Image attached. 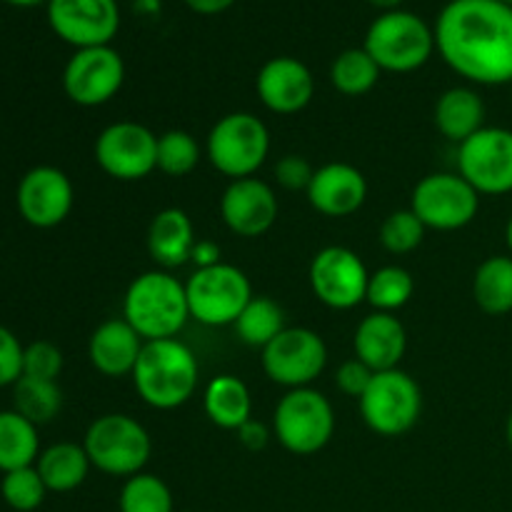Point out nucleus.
Instances as JSON below:
<instances>
[{"label": "nucleus", "mask_w": 512, "mask_h": 512, "mask_svg": "<svg viewBox=\"0 0 512 512\" xmlns=\"http://www.w3.org/2000/svg\"><path fill=\"white\" fill-rule=\"evenodd\" d=\"M410 210L428 230L453 233L478 218L480 193L460 173H430L413 188Z\"/></svg>", "instance_id": "10"}, {"label": "nucleus", "mask_w": 512, "mask_h": 512, "mask_svg": "<svg viewBox=\"0 0 512 512\" xmlns=\"http://www.w3.org/2000/svg\"><path fill=\"white\" fill-rule=\"evenodd\" d=\"M63 353L58 345L48 343V340H35V343L25 345L23 353V375L38 380H58L63 373Z\"/></svg>", "instance_id": "37"}, {"label": "nucleus", "mask_w": 512, "mask_h": 512, "mask_svg": "<svg viewBox=\"0 0 512 512\" xmlns=\"http://www.w3.org/2000/svg\"><path fill=\"white\" fill-rule=\"evenodd\" d=\"M505 440H508V445L512 450V413L508 415V423H505Z\"/></svg>", "instance_id": "48"}, {"label": "nucleus", "mask_w": 512, "mask_h": 512, "mask_svg": "<svg viewBox=\"0 0 512 512\" xmlns=\"http://www.w3.org/2000/svg\"><path fill=\"white\" fill-rule=\"evenodd\" d=\"M360 418L380 438H400L418 425L423 413V390L405 370L375 373L373 383L358 400Z\"/></svg>", "instance_id": "8"}, {"label": "nucleus", "mask_w": 512, "mask_h": 512, "mask_svg": "<svg viewBox=\"0 0 512 512\" xmlns=\"http://www.w3.org/2000/svg\"><path fill=\"white\" fill-rule=\"evenodd\" d=\"M145 340L135 333L125 318H110L93 330L88 340L90 365L105 378L133 375L135 363L143 353Z\"/></svg>", "instance_id": "22"}, {"label": "nucleus", "mask_w": 512, "mask_h": 512, "mask_svg": "<svg viewBox=\"0 0 512 512\" xmlns=\"http://www.w3.org/2000/svg\"><path fill=\"white\" fill-rule=\"evenodd\" d=\"M313 295L330 310H353L368 298L370 273L363 258L343 245H328L310 260Z\"/></svg>", "instance_id": "14"}, {"label": "nucleus", "mask_w": 512, "mask_h": 512, "mask_svg": "<svg viewBox=\"0 0 512 512\" xmlns=\"http://www.w3.org/2000/svg\"><path fill=\"white\" fill-rule=\"evenodd\" d=\"M95 163L120 183L145 180L158 170V135L135 120H118L95 138Z\"/></svg>", "instance_id": "11"}, {"label": "nucleus", "mask_w": 512, "mask_h": 512, "mask_svg": "<svg viewBox=\"0 0 512 512\" xmlns=\"http://www.w3.org/2000/svg\"><path fill=\"white\" fill-rule=\"evenodd\" d=\"M90 465L110 478H133L145 473L153 440L143 423L125 413H108L88 425L83 438Z\"/></svg>", "instance_id": "5"}, {"label": "nucleus", "mask_w": 512, "mask_h": 512, "mask_svg": "<svg viewBox=\"0 0 512 512\" xmlns=\"http://www.w3.org/2000/svg\"><path fill=\"white\" fill-rule=\"evenodd\" d=\"M333 403L315 388L288 390L273 413V438L293 455H315L333 440Z\"/></svg>", "instance_id": "7"}, {"label": "nucleus", "mask_w": 512, "mask_h": 512, "mask_svg": "<svg viewBox=\"0 0 512 512\" xmlns=\"http://www.w3.org/2000/svg\"><path fill=\"white\" fill-rule=\"evenodd\" d=\"M195 240L198 238H195L190 215L180 208H165L150 220L145 245H148V255L160 270H173L190 263Z\"/></svg>", "instance_id": "23"}, {"label": "nucleus", "mask_w": 512, "mask_h": 512, "mask_svg": "<svg viewBox=\"0 0 512 512\" xmlns=\"http://www.w3.org/2000/svg\"><path fill=\"white\" fill-rule=\"evenodd\" d=\"M75 203V190L68 175L55 165H35L20 178L15 205L20 218L38 230L65 223Z\"/></svg>", "instance_id": "17"}, {"label": "nucleus", "mask_w": 512, "mask_h": 512, "mask_svg": "<svg viewBox=\"0 0 512 512\" xmlns=\"http://www.w3.org/2000/svg\"><path fill=\"white\" fill-rule=\"evenodd\" d=\"M125 83V60L113 45L80 48L63 68V90L80 108H100L120 93Z\"/></svg>", "instance_id": "13"}, {"label": "nucleus", "mask_w": 512, "mask_h": 512, "mask_svg": "<svg viewBox=\"0 0 512 512\" xmlns=\"http://www.w3.org/2000/svg\"><path fill=\"white\" fill-rule=\"evenodd\" d=\"M123 318L145 343L178 338L190 320L185 283H180L170 270L140 273L125 290Z\"/></svg>", "instance_id": "3"}, {"label": "nucleus", "mask_w": 512, "mask_h": 512, "mask_svg": "<svg viewBox=\"0 0 512 512\" xmlns=\"http://www.w3.org/2000/svg\"><path fill=\"white\" fill-rule=\"evenodd\" d=\"M135 10L153 15L160 10V0H135Z\"/></svg>", "instance_id": "45"}, {"label": "nucleus", "mask_w": 512, "mask_h": 512, "mask_svg": "<svg viewBox=\"0 0 512 512\" xmlns=\"http://www.w3.org/2000/svg\"><path fill=\"white\" fill-rule=\"evenodd\" d=\"M458 173L480 195L512 193V130L485 125L460 143Z\"/></svg>", "instance_id": "15"}, {"label": "nucleus", "mask_w": 512, "mask_h": 512, "mask_svg": "<svg viewBox=\"0 0 512 512\" xmlns=\"http://www.w3.org/2000/svg\"><path fill=\"white\" fill-rule=\"evenodd\" d=\"M223 250H220V245L215 243V240H208V238H200L195 240V248H193V255H190V263H195V268H213V265L223 263Z\"/></svg>", "instance_id": "42"}, {"label": "nucleus", "mask_w": 512, "mask_h": 512, "mask_svg": "<svg viewBox=\"0 0 512 512\" xmlns=\"http://www.w3.org/2000/svg\"><path fill=\"white\" fill-rule=\"evenodd\" d=\"M355 358L363 360L375 373L400 368L408 350V333L393 313H370L358 323L353 335Z\"/></svg>", "instance_id": "21"}, {"label": "nucleus", "mask_w": 512, "mask_h": 512, "mask_svg": "<svg viewBox=\"0 0 512 512\" xmlns=\"http://www.w3.org/2000/svg\"><path fill=\"white\" fill-rule=\"evenodd\" d=\"M475 305L485 315L512 313V255H490L473 275Z\"/></svg>", "instance_id": "27"}, {"label": "nucleus", "mask_w": 512, "mask_h": 512, "mask_svg": "<svg viewBox=\"0 0 512 512\" xmlns=\"http://www.w3.org/2000/svg\"><path fill=\"white\" fill-rule=\"evenodd\" d=\"M183 3L198 15H220L233 8L238 0H183Z\"/></svg>", "instance_id": "43"}, {"label": "nucleus", "mask_w": 512, "mask_h": 512, "mask_svg": "<svg viewBox=\"0 0 512 512\" xmlns=\"http://www.w3.org/2000/svg\"><path fill=\"white\" fill-rule=\"evenodd\" d=\"M233 330L240 343L263 350L285 330V313L268 295H253L233 323Z\"/></svg>", "instance_id": "29"}, {"label": "nucleus", "mask_w": 512, "mask_h": 512, "mask_svg": "<svg viewBox=\"0 0 512 512\" xmlns=\"http://www.w3.org/2000/svg\"><path fill=\"white\" fill-rule=\"evenodd\" d=\"M415 293V278L403 265H383L368 280V298L365 303L375 313H398L410 303Z\"/></svg>", "instance_id": "32"}, {"label": "nucleus", "mask_w": 512, "mask_h": 512, "mask_svg": "<svg viewBox=\"0 0 512 512\" xmlns=\"http://www.w3.org/2000/svg\"><path fill=\"white\" fill-rule=\"evenodd\" d=\"M48 25L75 50L110 45L120 30L118 0H48Z\"/></svg>", "instance_id": "16"}, {"label": "nucleus", "mask_w": 512, "mask_h": 512, "mask_svg": "<svg viewBox=\"0 0 512 512\" xmlns=\"http://www.w3.org/2000/svg\"><path fill=\"white\" fill-rule=\"evenodd\" d=\"M183 512H185V510H183Z\"/></svg>", "instance_id": "50"}, {"label": "nucleus", "mask_w": 512, "mask_h": 512, "mask_svg": "<svg viewBox=\"0 0 512 512\" xmlns=\"http://www.w3.org/2000/svg\"><path fill=\"white\" fill-rule=\"evenodd\" d=\"M373 378H375V370L368 368V365L358 358L345 360V363H340V368L335 370V385H338V390L355 400L363 398L365 390H368L370 383H373Z\"/></svg>", "instance_id": "40"}, {"label": "nucleus", "mask_w": 512, "mask_h": 512, "mask_svg": "<svg viewBox=\"0 0 512 512\" xmlns=\"http://www.w3.org/2000/svg\"><path fill=\"white\" fill-rule=\"evenodd\" d=\"M505 243H508V250H510V255H512V215H510L508 225H505Z\"/></svg>", "instance_id": "47"}, {"label": "nucleus", "mask_w": 512, "mask_h": 512, "mask_svg": "<svg viewBox=\"0 0 512 512\" xmlns=\"http://www.w3.org/2000/svg\"><path fill=\"white\" fill-rule=\"evenodd\" d=\"M190 318L210 328H225L238 320L245 305L253 298L250 278L230 263L200 268L185 283Z\"/></svg>", "instance_id": "9"}, {"label": "nucleus", "mask_w": 512, "mask_h": 512, "mask_svg": "<svg viewBox=\"0 0 512 512\" xmlns=\"http://www.w3.org/2000/svg\"><path fill=\"white\" fill-rule=\"evenodd\" d=\"M383 70L378 68L365 48H348L330 65V83L345 98L368 95L378 85Z\"/></svg>", "instance_id": "30"}, {"label": "nucleus", "mask_w": 512, "mask_h": 512, "mask_svg": "<svg viewBox=\"0 0 512 512\" xmlns=\"http://www.w3.org/2000/svg\"><path fill=\"white\" fill-rule=\"evenodd\" d=\"M260 365L270 383L280 388H310L328 365V345L310 328H285L260 350Z\"/></svg>", "instance_id": "12"}, {"label": "nucleus", "mask_w": 512, "mask_h": 512, "mask_svg": "<svg viewBox=\"0 0 512 512\" xmlns=\"http://www.w3.org/2000/svg\"><path fill=\"white\" fill-rule=\"evenodd\" d=\"M428 228L410 208L393 210L380 225V243L388 253L408 255L423 245Z\"/></svg>", "instance_id": "36"}, {"label": "nucleus", "mask_w": 512, "mask_h": 512, "mask_svg": "<svg viewBox=\"0 0 512 512\" xmlns=\"http://www.w3.org/2000/svg\"><path fill=\"white\" fill-rule=\"evenodd\" d=\"M363 48L383 73H415L435 53V30L410 10H388L370 23Z\"/></svg>", "instance_id": "4"}, {"label": "nucleus", "mask_w": 512, "mask_h": 512, "mask_svg": "<svg viewBox=\"0 0 512 512\" xmlns=\"http://www.w3.org/2000/svg\"><path fill=\"white\" fill-rule=\"evenodd\" d=\"M38 455V425L15 410H0V473L30 468Z\"/></svg>", "instance_id": "28"}, {"label": "nucleus", "mask_w": 512, "mask_h": 512, "mask_svg": "<svg viewBox=\"0 0 512 512\" xmlns=\"http://www.w3.org/2000/svg\"><path fill=\"white\" fill-rule=\"evenodd\" d=\"M3 3L15 5V8H35V5H48V0H3Z\"/></svg>", "instance_id": "46"}, {"label": "nucleus", "mask_w": 512, "mask_h": 512, "mask_svg": "<svg viewBox=\"0 0 512 512\" xmlns=\"http://www.w3.org/2000/svg\"><path fill=\"white\" fill-rule=\"evenodd\" d=\"M203 150L188 130H165L158 135V170L168 178H185L198 168Z\"/></svg>", "instance_id": "34"}, {"label": "nucleus", "mask_w": 512, "mask_h": 512, "mask_svg": "<svg viewBox=\"0 0 512 512\" xmlns=\"http://www.w3.org/2000/svg\"><path fill=\"white\" fill-rule=\"evenodd\" d=\"M270 155V130L258 115L228 113L210 128L205 158L230 180L253 178Z\"/></svg>", "instance_id": "6"}, {"label": "nucleus", "mask_w": 512, "mask_h": 512, "mask_svg": "<svg viewBox=\"0 0 512 512\" xmlns=\"http://www.w3.org/2000/svg\"><path fill=\"white\" fill-rule=\"evenodd\" d=\"M0 495H3L5 505L15 512H33L43 505L48 488H45L43 478L35 470V465L20 470H10L3 473L0 480Z\"/></svg>", "instance_id": "35"}, {"label": "nucleus", "mask_w": 512, "mask_h": 512, "mask_svg": "<svg viewBox=\"0 0 512 512\" xmlns=\"http://www.w3.org/2000/svg\"><path fill=\"white\" fill-rule=\"evenodd\" d=\"M23 353L25 345L18 335L0 325V388H13L23 378Z\"/></svg>", "instance_id": "38"}, {"label": "nucleus", "mask_w": 512, "mask_h": 512, "mask_svg": "<svg viewBox=\"0 0 512 512\" xmlns=\"http://www.w3.org/2000/svg\"><path fill=\"white\" fill-rule=\"evenodd\" d=\"M138 398L153 410H178L198 390L200 365L193 350L178 338L150 340L133 370Z\"/></svg>", "instance_id": "2"}, {"label": "nucleus", "mask_w": 512, "mask_h": 512, "mask_svg": "<svg viewBox=\"0 0 512 512\" xmlns=\"http://www.w3.org/2000/svg\"><path fill=\"white\" fill-rule=\"evenodd\" d=\"M235 435H238L240 445H243L245 450H250V453H258V450H263L265 445L270 443V438H273V433L268 430V425L258 423V420H248V423H245Z\"/></svg>", "instance_id": "41"}, {"label": "nucleus", "mask_w": 512, "mask_h": 512, "mask_svg": "<svg viewBox=\"0 0 512 512\" xmlns=\"http://www.w3.org/2000/svg\"><path fill=\"white\" fill-rule=\"evenodd\" d=\"M365 3L373 5V8H378L380 13H388V10H398L405 0H365Z\"/></svg>", "instance_id": "44"}, {"label": "nucleus", "mask_w": 512, "mask_h": 512, "mask_svg": "<svg viewBox=\"0 0 512 512\" xmlns=\"http://www.w3.org/2000/svg\"><path fill=\"white\" fill-rule=\"evenodd\" d=\"M258 98L270 113L295 115L310 105L315 95L313 70L293 55L265 60L255 78Z\"/></svg>", "instance_id": "19"}, {"label": "nucleus", "mask_w": 512, "mask_h": 512, "mask_svg": "<svg viewBox=\"0 0 512 512\" xmlns=\"http://www.w3.org/2000/svg\"><path fill=\"white\" fill-rule=\"evenodd\" d=\"M308 203L325 218H348L368 200V180L350 163H325L315 168Z\"/></svg>", "instance_id": "20"}, {"label": "nucleus", "mask_w": 512, "mask_h": 512, "mask_svg": "<svg viewBox=\"0 0 512 512\" xmlns=\"http://www.w3.org/2000/svg\"><path fill=\"white\" fill-rule=\"evenodd\" d=\"M485 118H488V108H485L483 95L470 85H455V88L440 93V98L435 100V128L445 140L455 145L465 143L478 130H483Z\"/></svg>", "instance_id": "24"}, {"label": "nucleus", "mask_w": 512, "mask_h": 512, "mask_svg": "<svg viewBox=\"0 0 512 512\" xmlns=\"http://www.w3.org/2000/svg\"><path fill=\"white\" fill-rule=\"evenodd\" d=\"M435 50L473 85H512V5L503 0H450L440 10Z\"/></svg>", "instance_id": "1"}, {"label": "nucleus", "mask_w": 512, "mask_h": 512, "mask_svg": "<svg viewBox=\"0 0 512 512\" xmlns=\"http://www.w3.org/2000/svg\"><path fill=\"white\" fill-rule=\"evenodd\" d=\"M63 408V393L58 380L23 378L13 385V410L28 418L33 425H45Z\"/></svg>", "instance_id": "31"}, {"label": "nucleus", "mask_w": 512, "mask_h": 512, "mask_svg": "<svg viewBox=\"0 0 512 512\" xmlns=\"http://www.w3.org/2000/svg\"><path fill=\"white\" fill-rule=\"evenodd\" d=\"M203 410L215 428L238 433L253 420V395L238 375H218L205 385Z\"/></svg>", "instance_id": "25"}, {"label": "nucleus", "mask_w": 512, "mask_h": 512, "mask_svg": "<svg viewBox=\"0 0 512 512\" xmlns=\"http://www.w3.org/2000/svg\"><path fill=\"white\" fill-rule=\"evenodd\" d=\"M120 512H175V500L168 483L153 473L128 478L118 495Z\"/></svg>", "instance_id": "33"}, {"label": "nucleus", "mask_w": 512, "mask_h": 512, "mask_svg": "<svg viewBox=\"0 0 512 512\" xmlns=\"http://www.w3.org/2000/svg\"><path fill=\"white\" fill-rule=\"evenodd\" d=\"M90 458L83 443H55L40 450L35 470L43 478L48 493H73L85 483L90 473Z\"/></svg>", "instance_id": "26"}, {"label": "nucleus", "mask_w": 512, "mask_h": 512, "mask_svg": "<svg viewBox=\"0 0 512 512\" xmlns=\"http://www.w3.org/2000/svg\"><path fill=\"white\" fill-rule=\"evenodd\" d=\"M273 175L275 180H278L280 188L290 190V193H298V190L308 193L315 168L310 165L308 158H303V155H283V158L275 163Z\"/></svg>", "instance_id": "39"}, {"label": "nucleus", "mask_w": 512, "mask_h": 512, "mask_svg": "<svg viewBox=\"0 0 512 512\" xmlns=\"http://www.w3.org/2000/svg\"><path fill=\"white\" fill-rule=\"evenodd\" d=\"M280 213L273 185L260 178L230 180L220 198V218L238 238H260L275 225Z\"/></svg>", "instance_id": "18"}, {"label": "nucleus", "mask_w": 512, "mask_h": 512, "mask_svg": "<svg viewBox=\"0 0 512 512\" xmlns=\"http://www.w3.org/2000/svg\"><path fill=\"white\" fill-rule=\"evenodd\" d=\"M503 3H508V5H512V0H503Z\"/></svg>", "instance_id": "49"}]
</instances>
